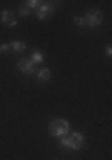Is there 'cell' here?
I'll use <instances>...</instances> for the list:
<instances>
[{
	"instance_id": "6da1fadb",
	"label": "cell",
	"mask_w": 112,
	"mask_h": 160,
	"mask_svg": "<svg viewBox=\"0 0 112 160\" xmlns=\"http://www.w3.org/2000/svg\"><path fill=\"white\" fill-rule=\"evenodd\" d=\"M48 132H50L52 137L61 139V137H64V135L69 133V123H68L66 119H62V118L53 119L50 125H48Z\"/></svg>"
},
{
	"instance_id": "7a4b0ae2",
	"label": "cell",
	"mask_w": 112,
	"mask_h": 160,
	"mask_svg": "<svg viewBox=\"0 0 112 160\" xmlns=\"http://www.w3.org/2000/svg\"><path fill=\"white\" fill-rule=\"evenodd\" d=\"M101 23H103V12L98 7L91 9L84 16V27H87V29H98Z\"/></svg>"
},
{
	"instance_id": "3957f363",
	"label": "cell",
	"mask_w": 112,
	"mask_h": 160,
	"mask_svg": "<svg viewBox=\"0 0 112 160\" xmlns=\"http://www.w3.org/2000/svg\"><path fill=\"white\" fill-rule=\"evenodd\" d=\"M57 9V2H41V6L36 9V18L38 20H48V16H52Z\"/></svg>"
},
{
	"instance_id": "277c9868",
	"label": "cell",
	"mask_w": 112,
	"mask_h": 160,
	"mask_svg": "<svg viewBox=\"0 0 112 160\" xmlns=\"http://www.w3.org/2000/svg\"><path fill=\"white\" fill-rule=\"evenodd\" d=\"M0 23H6L7 27H16L18 25V18L16 14L9 9H4V11H0Z\"/></svg>"
},
{
	"instance_id": "5b68a950",
	"label": "cell",
	"mask_w": 112,
	"mask_h": 160,
	"mask_svg": "<svg viewBox=\"0 0 112 160\" xmlns=\"http://www.w3.org/2000/svg\"><path fill=\"white\" fill-rule=\"evenodd\" d=\"M18 69L25 75H36V64L30 61V59H20L16 62Z\"/></svg>"
},
{
	"instance_id": "8992f818",
	"label": "cell",
	"mask_w": 112,
	"mask_h": 160,
	"mask_svg": "<svg viewBox=\"0 0 112 160\" xmlns=\"http://www.w3.org/2000/svg\"><path fill=\"white\" fill-rule=\"evenodd\" d=\"M69 139H71V144H73V151L82 149V146L85 144V135L84 133H80V132H73V133H69Z\"/></svg>"
},
{
	"instance_id": "52a82bcc",
	"label": "cell",
	"mask_w": 112,
	"mask_h": 160,
	"mask_svg": "<svg viewBox=\"0 0 112 160\" xmlns=\"http://www.w3.org/2000/svg\"><path fill=\"white\" fill-rule=\"evenodd\" d=\"M36 78L39 80V82H48L52 78V73L48 68H41L39 71H36Z\"/></svg>"
},
{
	"instance_id": "ba28073f",
	"label": "cell",
	"mask_w": 112,
	"mask_h": 160,
	"mask_svg": "<svg viewBox=\"0 0 112 160\" xmlns=\"http://www.w3.org/2000/svg\"><path fill=\"white\" fill-rule=\"evenodd\" d=\"M9 46H11L13 52H25V50H27V43H25V41H22V39L11 41V43H9Z\"/></svg>"
},
{
	"instance_id": "9c48e42d",
	"label": "cell",
	"mask_w": 112,
	"mask_h": 160,
	"mask_svg": "<svg viewBox=\"0 0 112 160\" xmlns=\"http://www.w3.org/2000/svg\"><path fill=\"white\" fill-rule=\"evenodd\" d=\"M59 146H61L62 149H66V151H73V144H71V139H69V133L64 135V137H61Z\"/></svg>"
},
{
	"instance_id": "30bf717a",
	"label": "cell",
	"mask_w": 112,
	"mask_h": 160,
	"mask_svg": "<svg viewBox=\"0 0 112 160\" xmlns=\"http://www.w3.org/2000/svg\"><path fill=\"white\" fill-rule=\"evenodd\" d=\"M30 61H32L34 64H41L43 61H45V55H43V52L41 50H34L32 55H30Z\"/></svg>"
},
{
	"instance_id": "8fae6325",
	"label": "cell",
	"mask_w": 112,
	"mask_h": 160,
	"mask_svg": "<svg viewBox=\"0 0 112 160\" xmlns=\"http://www.w3.org/2000/svg\"><path fill=\"white\" fill-rule=\"evenodd\" d=\"M23 6L27 7L28 11H30V9H34V11H36V9L41 6V2H39V0H27V2H23Z\"/></svg>"
},
{
	"instance_id": "7c38bea8",
	"label": "cell",
	"mask_w": 112,
	"mask_h": 160,
	"mask_svg": "<svg viewBox=\"0 0 112 160\" xmlns=\"http://www.w3.org/2000/svg\"><path fill=\"white\" fill-rule=\"evenodd\" d=\"M73 22H75V25H77V27H84V16H75L73 18Z\"/></svg>"
},
{
	"instance_id": "4fadbf2b",
	"label": "cell",
	"mask_w": 112,
	"mask_h": 160,
	"mask_svg": "<svg viewBox=\"0 0 112 160\" xmlns=\"http://www.w3.org/2000/svg\"><path fill=\"white\" fill-rule=\"evenodd\" d=\"M18 14H20V16H28V14H30V11H28L25 6H22L20 9H18Z\"/></svg>"
},
{
	"instance_id": "5bb4252c",
	"label": "cell",
	"mask_w": 112,
	"mask_h": 160,
	"mask_svg": "<svg viewBox=\"0 0 112 160\" xmlns=\"http://www.w3.org/2000/svg\"><path fill=\"white\" fill-rule=\"evenodd\" d=\"M9 50H11L9 43H2V45H0V53H7Z\"/></svg>"
},
{
	"instance_id": "9a60e30c",
	"label": "cell",
	"mask_w": 112,
	"mask_h": 160,
	"mask_svg": "<svg viewBox=\"0 0 112 160\" xmlns=\"http://www.w3.org/2000/svg\"><path fill=\"white\" fill-rule=\"evenodd\" d=\"M105 55H107V57H110V55H112V45H110V43L105 46Z\"/></svg>"
}]
</instances>
